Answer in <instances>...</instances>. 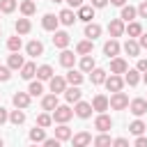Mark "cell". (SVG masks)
I'll list each match as a JSON object with an SVG mask.
<instances>
[{
    "label": "cell",
    "mask_w": 147,
    "mask_h": 147,
    "mask_svg": "<svg viewBox=\"0 0 147 147\" xmlns=\"http://www.w3.org/2000/svg\"><path fill=\"white\" fill-rule=\"evenodd\" d=\"M119 51H122V46H119V41H117L115 37H110V39L103 44V55H108V57H117Z\"/></svg>",
    "instance_id": "9"
},
{
    "label": "cell",
    "mask_w": 147,
    "mask_h": 147,
    "mask_svg": "<svg viewBox=\"0 0 147 147\" xmlns=\"http://www.w3.org/2000/svg\"><path fill=\"white\" fill-rule=\"evenodd\" d=\"M37 124L39 126H44V129H48L51 124H53V115L46 110V113H41V115H37Z\"/></svg>",
    "instance_id": "43"
},
{
    "label": "cell",
    "mask_w": 147,
    "mask_h": 147,
    "mask_svg": "<svg viewBox=\"0 0 147 147\" xmlns=\"http://www.w3.org/2000/svg\"><path fill=\"white\" fill-rule=\"evenodd\" d=\"M71 142H74V147H87V145H92V133L80 131V133L71 136Z\"/></svg>",
    "instance_id": "17"
},
{
    "label": "cell",
    "mask_w": 147,
    "mask_h": 147,
    "mask_svg": "<svg viewBox=\"0 0 147 147\" xmlns=\"http://www.w3.org/2000/svg\"><path fill=\"white\" fill-rule=\"evenodd\" d=\"M14 30H16L18 34H28V32L32 30V23H30V16H23V18H18V21L14 23Z\"/></svg>",
    "instance_id": "25"
},
{
    "label": "cell",
    "mask_w": 147,
    "mask_h": 147,
    "mask_svg": "<svg viewBox=\"0 0 147 147\" xmlns=\"http://www.w3.org/2000/svg\"><path fill=\"white\" fill-rule=\"evenodd\" d=\"M136 147H147V138L145 136H136V142H133Z\"/></svg>",
    "instance_id": "48"
},
{
    "label": "cell",
    "mask_w": 147,
    "mask_h": 147,
    "mask_svg": "<svg viewBox=\"0 0 147 147\" xmlns=\"http://www.w3.org/2000/svg\"><path fill=\"white\" fill-rule=\"evenodd\" d=\"M18 74H21L23 80H32V78L37 76V64H34V62H25V64L18 69Z\"/></svg>",
    "instance_id": "19"
},
{
    "label": "cell",
    "mask_w": 147,
    "mask_h": 147,
    "mask_svg": "<svg viewBox=\"0 0 147 147\" xmlns=\"http://www.w3.org/2000/svg\"><path fill=\"white\" fill-rule=\"evenodd\" d=\"M51 2H64V0H51Z\"/></svg>",
    "instance_id": "57"
},
{
    "label": "cell",
    "mask_w": 147,
    "mask_h": 147,
    "mask_svg": "<svg viewBox=\"0 0 147 147\" xmlns=\"http://www.w3.org/2000/svg\"><path fill=\"white\" fill-rule=\"evenodd\" d=\"M64 2H69V7H71V9H74V7L78 9V7L83 5V0H64Z\"/></svg>",
    "instance_id": "54"
},
{
    "label": "cell",
    "mask_w": 147,
    "mask_h": 147,
    "mask_svg": "<svg viewBox=\"0 0 147 147\" xmlns=\"http://www.w3.org/2000/svg\"><path fill=\"white\" fill-rule=\"evenodd\" d=\"M18 7H21V14H23V16H32V14L37 11V5H34V0H23Z\"/></svg>",
    "instance_id": "39"
},
{
    "label": "cell",
    "mask_w": 147,
    "mask_h": 147,
    "mask_svg": "<svg viewBox=\"0 0 147 147\" xmlns=\"http://www.w3.org/2000/svg\"><path fill=\"white\" fill-rule=\"evenodd\" d=\"M0 14H2V11H0Z\"/></svg>",
    "instance_id": "60"
},
{
    "label": "cell",
    "mask_w": 147,
    "mask_h": 147,
    "mask_svg": "<svg viewBox=\"0 0 147 147\" xmlns=\"http://www.w3.org/2000/svg\"><path fill=\"white\" fill-rule=\"evenodd\" d=\"M28 92H30V96H41L44 94V80H30V85H28Z\"/></svg>",
    "instance_id": "35"
},
{
    "label": "cell",
    "mask_w": 147,
    "mask_h": 147,
    "mask_svg": "<svg viewBox=\"0 0 147 147\" xmlns=\"http://www.w3.org/2000/svg\"><path fill=\"white\" fill-rule=\"evenodd\" d=\"M119 18H122L124 23L136 21V18H138V7H133V5H124V7H122V11H119Z\"/></svg>",
    "instance_id": "18"
},
{
    "label": "cell",
    "mask_w": 147,
    "mask_h": 147,
    "mask_svg": "<svg viewBox=\"0 0 147 147\" xmlns=\"http://www.w3.org/2000/svg\"><path fill=\"white\" fill-rule=\"evenodd\" d=\"M0 147H2V138H0Z\"/></svg>",
    "instance_id": "58"
},
{
    "label": "cell",
    "mask_w": 147,
    "mask_h": 147,
    "mask_svg": "<svg viewBox=\"0 0 147 147\" xmlns=\"http://www.w3.org/2000/svg\"><path fill=\"white\" fill-rule=\"evenodd\" d=\"M124 32H126V23H124L122 18H113V21L108 23V34H110V37L117 39V37H122Z\"/></svg>",
    "instance_id": "3"
},
{
    "label": "cell",
    "mask_w": 147,
    "mask_h": 147,
    "mask_svg": "<svg viewBox=\"0 0 147 147\" xmlns=\"http://www.w3.org/2000/svg\"><path fill=\"white\" fill-rule=\"evenodd\" d=\"M129 131H131L133 136H142V133L147 131V124H145V122H142V119L138 117V119H133V122L129 124Z\"/></svg>",
    "instance_id": "36"
},
{
    "label": "cell",
    "mask_w": 147,
    "mask_h": 147,
    "mask_svg": "<svg viewBox=\"0 0 147 147\" xmlns=\"http://www.w3.org/2000/svg\"><path fill=\"white\" fill-rule=\"evenodd\" d=\"M92 108H94L96 113H106V110L110 108V99H108L106 94H96V96L92 99Z\"/></svg>",
    "instance_id": "13"
},
{
    "label": "cell",
    "mask_w": 147,
    "mask_h": 147,
    "mask_svg": "<svg viewBox=\"0 0 147 147\" xmlns=\"http://www.w3.org/2000/svg\"><path fill=\"white\" fill-rule=\"evenodd\" d=\"M69 41H71V37H69V32H64V30H55L53 32V46L55 48H67L69 46Z\"/></svg>",
    "instance_id": "5"
},
{
    "label": "cell",
    "mask_w": 147,
    "mask_h": 147,
    "mask_svg": "<svg viewBox=\"0 0 147 147\" xmlns=\"http://www.w3.org/2000/svg\"><path fill=\"white\" fill-rule=\"evenodd\" d=\"M21 46H23V41H21V34H18V32H16L14 37H9V39H7V48H9L11 53L21 51Z\"/></svg>",
    "instance_id": "41"
},
{
    "label": "cell",
    "mask_w": 147,
    "mask_h": 147,
    "mask_svg": "<svg viewBox=\"0 0 147 147\" xmlns=\"http://www.w3.org/2000/svg\"><path fill=\"white\" fill-rule=\"evenodd\" d=\"M16 9V0H0V11L2 14H11Z\"/></svg>",
    "instance_id": "44"
},
{
    "label": "cell",
    "mask_w": 147,
    "mask_h": 147,
    "mask_svg": "<svg viewBox=\"0 0 147 147\" xmlns=\"http://www.w3.org/2000/svg\"><path fill=\"white\" fill-rule=\"evenodd\" d=\"M108 2H110V0H92V7H94V9H103Z\"/></svg>",
    "instance_id": "50"
},
{
    "label": "cell",
    "mask_w": 147,
    "mask_h": 147,
    "mask_svg": "<svg viewBox=\"0 0 147 147\" xmlns=\"http://www.w3.org/2000/svg\"><path fill=\"white\" fill-rule=\"evenodd\" d=\"M57 106H60V101H57V94H53V92H51V94L41 96V108H44V110L53 113V110H55Z\"/></svg>",
    "instance_id": "20"
},
{
    "label": "cell",
    "mask_w": 147,
    "mask_h": 147,
    "mask_svg": "<svg viewBox=\"0 0 147 147\" xmlns=\"http://www.w3.org/2000/svg\"><path fill=\"white\" fill-rule=\"evenodd\" d=\"M67 78L64 76H53L51 80H48V87H51V92L53 94H64V90H67Z\"/></svg>",
    "instance_id": "4"
},
{
    "label": "cell",
    "mask_w": 147,
    "mask_h": 147,
    "mask_svg": "<svg viewBox=\"0 0 147 147\" xmlns=\"http://www.w3.org/2000/svg\"><path fill=\"white\" fill-rule=\"evenodd\" d=\"M51 115H53V122H55V124H64V122H69V119H71L76 113H74L69 106H57V108H55Z\"/></svg>",
    "instance_id": "1"
},
{
    "label": "cell",
    "mask_w": 147,
    "mask_h": 147,
    "mask_svg": "<svg viewBox=\"0 0 147 147\" xmlns=\"http://www.w3.org/2000/svg\"><path fill=\"white\" fill-rule=\"evenodd\" d=\"M138 16H140V18H147V0H142V2L138 5Z\"/></svg>",
    "instance_id": "46"
},
{
    "label": "cell",
    "mask_w": 147,
    "mask_h": 147,
    "mask_svg": "<svg viewBox=\"0 0 147 147\" xmlns=\"http://www.w3.org/2000/svg\"><path fill=\"white\" fill-rule=\"evenodd\" d=\"M76 16H78V21L90 23V21L94 18V7H92V5H80V7H78V11H76Z\"/></svg>",
    "instance_id": "14"
},
{
    "label": "cell",
    "mask_w": 147,
    "mask_h": 147,
    "mask_svg": "<svg viewBox=\"0 0 147 147\" xmlns=\"http://www.w3.org/2000/svg\"><path fill=\"white\" fill-rule=\"evenodd\" d=\"M136 69H138L140 74H142V71H147V60H145V57H140V60H138V64H136Z\"/></svg>",
    "instance_id": "49"
},
{
    "label": "cell",
    "mask_w": 147,
    "mask_h": 147,
    "mask_svg": "<svg viewBox=\"0 0 147 147\" xmlns=\"http://www.w3.org/2000/svg\"><path fill=\"white\" fill-rule=\"evenodd\" d=\"M129 69V62L124 57H113L110 60V74H124Z\"/></svg>",
    "instance_id": "23"
},
{
    "label": "cell",
    "mask_w": 147,
    "mask_h": 147,
    "mask_svg": "<svg viewBox=\"0 0 147 147\" xmlns=\"http://www.w3.org/2000/svg\"><path fill=\"white\" fill-rule=\"evenodd\" d=\"M30 99H32L30 92H14V96H11L14 106H16V108H23V110L30 106Z\"/></svg>",
    "instance_id": "16"
},
{
    "label": "cell",
    "mask_w": 147,
    "mask_h": 147,
    "mask_svg": "<svg viewBox=\"0 0 147 147\" xmlns=\"http://www.w3.org/2000/svg\"><path fill=\"white\" fill-rule=\"evenodd\" d=\"M85 37L87 39H96V37H101V25L99 23H94V21H90V23H85Z\"/></svg>",
    "instance_id": "26"
},
{
    "label": "cell",
    "mask_w": 147,
    "mask_h": 147,
    "mask_svg": "<svg viewBox=\"0 0 147 147\" xmlns=\"http://www.w3.org/2000/svg\"><path fill=\"white\" fill-rule=\"evenodd\" d=\"M142 80H145V85H147V71H142Z\"/></svg>",
    "instance_id": "56"
},
{
    "label": "cell",
    "mask_w": 147,
    "mask_h": 147,
    "mask_svg": "<svg viewBox=\"0 0 147 147\" xmlns=\"http://www.w3.org/2000/svg\"><path fill=\"white\" fill-rule=\"evenodd\" d=\"M57 16H60V23H62V25H74V23L78 21V16H76V11H74L71 7H69V9H62Z\"/></svg>",
    "instance_id": "21"
},
{
    "label": "cell",
    "mask_w": 147,
    "mask_h": 147,
    "mask_svg": "<svg viewBox=\"0 0 147 147\" xmlns=\"http://www.w3.org/2000/svg\"><path fill=\"white\" fill-rule=\"evenodd\" d=\"M32 142H44L46 140V131H44V126H34V129H30V136H28Z\"/></svg>",
    "instance_id": "37"
},
{
    "label": "cell",
    "mask_w": 147,
    "mask_h": 147,
    "mask_svg": "<svg viewBox=\"0 0 147 147\" xmlns=\"http://www.w3.org/2000/svg\"><path fill=\"white\" fill-rule=\"evenodd\" d=\"M25 64V60H23V55H18V51L16 53H11L9 57H7V67L11 69V71H16V69H21Z\"/></svg>",
    "instance_id": "28"
},
{
    "label": "cell",
    "mask_w": 147,
    "mask_h": 147,
    "mask_svg": "<svg viewBox=\"0 0 147 147\" xmlns=\"http://www.w3.org/2000/svg\"><path fill=\"white\" fill-rule=\"evenodd\" d=\"M44 145H46V147H60V140H57V138H46Z\"/></svg>",
    "instance_id": "47"
},
{
    "label": "cell",
    "mask_w": 147,
    "mask_h": 147,
    "mask_svg": "<svg viewBox=\"0 0 147 147\" xmlns=\"http://www.w3.org/2000/svg\"><path fill=\"white\" fill-rule=\"evenodd\" d=\"M126 34L133 37V39L140 37V34H142V25H140L138 21H129V23H126Z\"/></svg>",
    "instance_id": "38"
},
{
    "label": "cell",
    "mask_w": 147,
    "mask_h": 147,
    "mask_svg": "<svg viewBox=\"0 0 147 147\" xmlns=\"http://www.w3.org/2000/svg\"><path fill=\"white\" fill-rule=\"evenodd\" d=\"M92 103H87V101H76L74 103V113H76V117H80V119H87L90 115H92Z\"/></svg>",
    "instance_id": "7"
},
{
    "label": "cell",
    "mask_w": 147,
    "mask_h": 147,
    "mask_svg": "<svg viewBox=\"0 0 147 147\" xmlns=\"http://www.w3.org/2000/svg\"><path fill=\"white\" fill-rule=\"evenodd\" d=\"M57 60H60V64H62V67H67V69H71V67L76 64V55H74L71 51H67V48H62V53H60V57H57Z\"/></svg>",
    "instance_id": "27"
},
{
    "label": "cell",
    "mask_w": 147,
    "mask_h": 147,
    "mask_svg": "<svg viewBox=\"0 0 147 147\" xmlns=\"http://www.w3.org/2000/svg\"><path fill=\"white\" fill-rule=\"evenodd\" d=\"M57 25H60V16H55V14H44V18H41V28H44V30L55 32Z\"/></svg>",
    "instance_id": "11"
},
{
    "label": "cell",
    "mask_w": 147,
    "mask_h": 147,
    "mask_svg": "<svg viewBox=\"0 0 147 147\" xmlns=\"http://www.w3.org/2000/svg\"><path fill=\"white\" fill-rule=\"evenodd\" d=\"M92 145H96V147H103V145H113V138H110L106 131H99V136H96V138H92Z\"/></svg>",
    "instance_id": "40"
},
{
    "label": "cell",
    "mask_w": 147,
    "mask_h": 147,
    "mask_svg": "<svg viewBox=\"0 0 147 147\" xmlns=\"http://www.w3.org/2000/svg\"><path fill=\"white\" fill-rule=\"evenodd\" d=\"M53 76H55V71H53L51 64H41V67H37V78H39V80H51Z\"/></svg>",
    "instance_id": "32"
},
{
    "label": "cell",
    "mask_w": 147,
    "mask_h": 147,
    "mask_svg": "<svg viewBox=\"0 0 147 147\" xmlns=\"http://www.w3.org/2000/svg\"><path fill=\"white\" fill-rule=\"evenodd\" d=\"M92 48H94V41H92V39H83V41L76 44V53H78V55H90Z\"/></svg>",
    "instance_id": "31"
},
{
    "label": "cell",
    "mask_w": 147,
    "mask_h": 147,
    "mask_svg": "<svg viewBox=\"0 0 147 147\" xmlns=\"http://www.w3.org/2000/svg\"><path fill=\"white\" fill-rule=\"evenodd\" d=\"M138 44H140V48H147V32H142L138 37Z\"/></svg>",
    "instance_id": "53"
},
{
    "label": "cell",
    "mask_w": 147,
    "mask_h": 147,
    "mask_svg": "<svg viewBox=\"0 0 147 147\" xmlns=\"http://www.w3.org/2000/svg\"><path fill=\"white\" fill-rule=\"evenodd\" d=\"M71 136H74V133H71V129L67 126V122L55 126V138H57L60 142H67V140H71Z\"/></svg>",
    "instance_id": "24"
},
{
    "label": "cell",
    "mask_w": 147,
    "mask_h": 147,
    "mask_svg": "<svg viewBox=\"0 0 147 147\" xmlns=\"http://www.w3.org/2000/svg\"><path fill=\"white\" fill-rule=\"evenodd\" d=\"M64 78H67V83H69V85H80V83L85 80V76H83V71H76V69H69Z\"/></svg>",
    "instance_id": "33"
},
{
    "label": "cell",
    "mask_w": 147,
    "mask_h": 147,
    "mask_svg": "<svg viewBox=\"0 0 147 147\" xmlns=\"http://www.w3.org/2000/svg\"><path fill=\"white\" fill-rule=\"evenodd\" d=\"M7 119H9V113H7V110H5L2 106H0V126H2V124H5Z\"/></svg>",
    "instance_id": "51"
},
{
    "label": "cell",
    "mask_w": 147,
    "mask_h": 147,
    "mask_svg": "<svg viewBox=\"0 0 147 147\" xmlns=\"http://www.w3.org/2000/svg\"><path fill=\"white\" fill-rule=\"evenodd\" d=\"M11 78V69L9 67H0V80H9Z\"/></svg>",
    "instance_id": "45"
},
{
    "label": "cell",
    "mask_w": 147,
    "mask_h": 147,
    "mask_svg": "<svg viewBox=\"0 0 147 147\" xmlns=\"http://www.w3.org/2000/svg\"><path fill=\"white\" fill-rule=\"evenodd\" d=\"M94 67H96V62H94L92 53H90V55H83V57H80V71H83V74H90V71H92Z\"/></svg>",
    "instance_id": "34"
},
{
    "label": "cell",
    "mask_w": 147,
    "mask_h": 147,
    "mask_svg": "<svg viewBox=\"0 0 147 147\" xmlns=\"http://www.w3.org/2000/svg\"><path fill=\"white\" fill-rule=\"evenodd\" d=\"M9 122H11V124H16V126H18V124H23V122H25V113H23V108L11 110V113H9Z\"/></svg>",
    "instance_id": "42"
},
{
    "label": "cell",
    "mask_w": 147,
    "mask_h": 147,
    "mask_svg": "<svg viewBox=\"0 0 147 147\" xmlns=\"http://www.w3.org/2000/svg\"><path fill=\"white\" fill-rule=\"evenodd\" d=\"M106 71L103 69H99V67H94L92 71H90V80H92V85H103L106 83Z\"/></svg>",
    "instance_id": "29"
},
{
    "label": "cell",
    "mask_w": 147,
    "mask_h": 147,
    "mask_svg": "<svg viewBox=\"0 0 147 147\" xmlns=\"http://www.w3.org/2000/svg\"><path fill=\"white\" fill-rule=\"evenodd\" d=\"M122 51L129 55V57H138V53H140V44L133 39V37H129L126 41H124V46H122Z\"/></svg>",
    "instance_id": "15"
},
{
    "label": "cell",
    "mask_w": 147,
    "mask_h": 147,
    "mask_svg": "<svg viewBox=\"0 0 147 147\" xmlns=\"http://www.w3.org/2000/svg\"><path fill=\"white\" fill-rule=\"evenodd\" d=\"M25 51H28V55H32V57H39V55H44V44H41L39 39H32V41H28Z\"/></svg>",
    "instance_id": "22"
},
{
    "label": "cell",
    "mask_w": 147,
    "mask_h": 147,
    "mask_svg": "<svg viewBox=\"0 0 147 147\" xmlns=\"http://www.w3.org/2000/svg\"><path fill=\"white\" fill-rule=\"evenodd\" d=\"M129 110L136 117H142L147 113V99H133V101H129Z\"/></svg>",
    "instance_id": "10"
},
{
    "label": "cell",
    "mask_w": 147,
    "mask_h": 147,
    "mask_svg": "<svg viewBox=\"0 0 147 147\" xmlns=\"http://www.w3.org/2000/svg\"><path fill=\"white\" fill-rule=\"evenodd\" d=\"M0 37H2V30H0Z\"/></svg>",
    "instance_id": "59"
},
{
    "label": "cell",
    "mask_w": 147,
    "mask_h": 147,
    "mask_svg": "<svg viewBox=\"0 0 147 147\" xmlns=\"http://www.w3.org/2000/svg\"><path fill=\"white\" fill-rule=\"evenodd\" d=\"M110 5H115V7H124L126 0H110Z\"/></svg>",
    "instance_id": "55"
},
{
    "label": "cell",
    "mask_w": 147,
    "mask_h": 147,
    "mask_svg": "<svg viewBox=\"0 0 147 147\" xmlns=\"http://www.w3.org/2000/svg\"><path fill=\"white\" fill-rule=\"evenodd\" d=\"M80 96H83L80 85H67V90H64V99H67V103H76V101H80Z\"/></svg>",
    "instance_id": "12"
},
{
    "label": "cell",
    "mask_w": 147,
    "mask_h": 147,
    "mask_svg": "<svg viewBox=\"0 0 147 147\" xmlns=\"http://www.w3.org/2000/svg\"><path fill=\"white\" fill-rule=\"evenodd\" d=\"M94 129H96V131H110V129H113V119H110V115L99 113V115L94 117Z\"/></svg>",
    "instance_id": "8"
},
{
    "label": "cell",
    "mask_w": 147,
    "mask_h": 147,
    "mask_svg": "<svg viewBox=\"0 0 147 147\" xmlns=\"http://www.w3.org/2000/svg\"><path fill=\"white\" fill-rule=\"evenodd\" d=\"M106 87H108V92H119L122 87H124V78L119 76V74H110L108 78H106V83H103Z\"/></svg>",
    "instance_id": "6"
},
{
    "label": "cell",
    "mask_w": 147,
    "mask_h": 147,
    "mask_svg": "<svg viewBox=\"0 0 147 147\" xmlns=\"http://www.w3.org/2000/svg\"><path fill=\"white\" fill-rule=\"evenodd\" d=\"M113 145H117V147H126V145H129V140H126V138H115V140H113Z\"/></svg>",
    "instance_id": "52"
},
{
    "label": "cell",
    "mask_w": 147,
    "mask_h": 147,
    "mask_svg": "<svg viewBox=\"0 0 147 147\" xmlns=\"http://www.w3.org/2000/svg\"><path fill=\"white\" fill-rule=\"evenodd\" d=\"M124 83L131 85V87H136V85L140 83V71H138V69H126V71H124Z\"/></svg>",
    "instance_id": "30"
},
{
    "label": "cell",
    "mask_w": 147,
    "mask_h": 147,
    "mask_svg": "<svg viewBox=\"0 0 147 147\" xmlns=\"http://www.w3.org/2000/svg\"><path fill=\"white\" fill-rule=\"evenodd\" d=\"M110 108L113 110H124V108H129V96L119 90V92H113L110 94Z\"/></svg>",
    "instance_id": "2"
}]
</instances>
